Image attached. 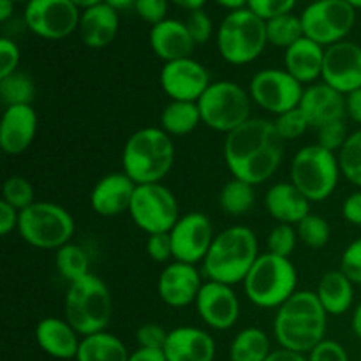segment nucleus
Instances as JSON below:
<instances>
[{
	"mask_svg": "<svg viewBox=\"0 0 361 361\" xmlns=\"http://www.w3.org/2000/svg\"><path fill=\"white\" fill-rule=\"evenodd\" d=\"M284 159V140L275 123L250 118L226 136L224 161L233 178L261 185L277 173Z\"/></svg>",
	"mask_w": 361,
	"mask_h": 361,
	"instance_id": "obj_1",
	"label": "nucleus"
},
{
	"mask_svg": "<svg viewBox=\"0 0 361 361\" xmlns=\"http://www.w3.org/2000/svg\"><path fill=\"white\" fill-rule=\"evenodd\" d=\"M328 328V312L321 305L316 291H296L277 309L274 337L282 349L309 355L323 342Z\"/></svg>",
	"mask_w": 361,
	"mask_h": 361,
	"instance_id": "obj_2",
	"label": "nucleus"
},
{
	"mask_svg": "<svg viewBox=\"0 0 361 361\" xmlns=\"http://www.w3.org/2000/svg\"><path fill=\"white\" fill-rule=\"evenodd\" d=\"M259 256L256 233L247 226H231L215 236L203 261V271L208 281L243 284Z\"/></svg>",
	"mask_w": 361,
	"mask_h": 361,
	"instance_id": "obj_3",
	"label": "nucleus"
},
{
	"mask_svg": "<svg viewBox=\"0 0 361 361\" xmlns=\"http://www.w3.org/2000/svg\"><path fill=\"white\" fill-rule=\"evenodd\" d=\"M175 164V143L161 127H143L129 136L122 150V171L136 185L162 183Z\"/></svg>",
	"mask_w": 361,
	"mask_h": 361,
	"instance_id": "obj_4",
	"label": "nucleus"
},
{
	"mask_svg": "<svg viewBox=\"0 0 361 361\" xmlns=\"http://www.w3.org/2000/svg\"><path fill=\"white\" fill-rule=\"evenodd\" d=\"M63 314L81 337L106 331L113 319V295L108 284L95 274L69 284Z\"/></svg>",
	"mask_w": 361,
	"mask_h": 361,
	"instance_id": "obj_5",
	"label": "nucleus"
},
{
	"mask_svg": "<svg viewBox=\"0 0 361 361\" xmlns=\"http://www.w3.org/2000/svg\"><path fill=\"white\" fill-rule=\"evenodd\" d=\"M243 291L259 309H279L298 291V271L289 257L264 252L247 274Z\"/></svg>",
	"mask_w": 361,
	"mask_h": 361,
	"instance_id": "obj_6",
	"label": "nucleus"
},
{
	"mask_svg": "<svg viewBox=\"0 0 361 361\" xmlns=\"http://www.w3.org/2000/svg\"><path fill=\"white\" fill-rule=\"evenodd\" d=\"M341 176L338 155L317 143L300 148L289 168V182L310 203L326 201L337 189Z\"/></svg>",
	"mask_w": 361,
	"mask_h": 361,
	"instance_id": "obj_7",
	"label": "nucleus"
},
{
	"mask_svg": "<svg viewBox=\"0 0 361 361\" xmlns=\"http://www.w3.org/2000/svg\"><path fill=\"white\" fill-rule=\"evenodd\" d=\"M268 44L267 21L250 9L231 11L217 30V49L231 66H247L259 59Z\"/></svg>",
	"mask_w": 361,
	"mask_h": 361,
	"instance_id": "obj_8",
	"label": "nucleus"
},
{
	"mask_svg": "<svg viewBox=\"0 0 361 361\" xmlns=\"http://www.w3.org/2000/svg\"><path fill=\"white\" fill-rule=\"evenodd\" d=\"M252 104L249 88H243L231 80L212 81L197 101L204 126L226 136L252 118Z\"/></svg>",
	"mask_w": 361,
	"mask_h": 361,
	"instance_id": "obj_9",
	"label": "nucleus"
},
{
	"mask_svg": "<svg viewBox=\"0 0 361 361\" xmlns=\"http://www.w3.org/2000/svg\"><path fill=\"white\" fill-rule=\"evenodd\" d=\"M74 217L60 204L51 201H35L20 212L18 229L21 240L42 250H59L74 235Z\"/></svg>",
	"mask_w": 361,
	"mask_h": 361,
	"instance_id": "obj_10",
	"label": "nucleus"
},
{
	"mask_svg": "<svg viewBox=\"0 0 361 361\" xmlns=\"http://www.w3.org/2000/svg\"><path fill=\"white\" fill-rule=\"evenodd\" d=\"M129 215L141 231L150 235L169 233L178 222V201L164 183H145L134 190Z\"/></svg>",
	"mask_w": 361,
	"mask_h": 361,
	"instance_id": "obj_11",
	"label": "nucleus"
},
{
	"mask_svg": "<svg viewBox=\"0 0 361 361\" xmlns=\"http://www.w3.org/2000/svg\"><path fill=\"white\" fill-rule=\"evenodd\" d=\"M305 37L323 48L345 41L356 23V9L345 0H321L305 7L302 13Z\"/></svg>",
	"mask_w": 361,
	"mask_h": 361,
	"instance_id": "obj_12",
	"label": "nucleus"
},
{
	"mask_svg": "<svg viewBox=\"0 0 361 361\" xmlns=\"http://www.w3.org/2000/svg\"><path fill=\"white\" fill-rule=\"evenodd\" d=\"M303 90V85L288 71L275 67L257 71L249 83V94L254 104L275 116L298 108Z\"/></svg>",
	"mask_w": 361,
	"mask_h": 361,
	"instance_id": "obj_13",
	"label": "nucleus"
},
{
	"mask_svg": "<svg viewBox=\"0 0 361 361\" xmlns=\"http://www.w3.org/2000/svg\"><path fill=\"white\" fill-rule=\"evenodd\" d=\"M80 7L73 0H30L25 7L28 30L46 41H62L80 27Z\"/></svg>",
	"mask_w": 361,
	"mask_h": 361,
	"instance_id": "obj_14",
	"label": "nucleus"
},
{
	"mask_svg": "<svg viewBox=\"0 0 361 361\" xmlns=\"http://www.w3.org/2000/svg\"><path fill=\"white\" fill-rule=\"evenodd\" d=\"M173 245V261L196 264L203 263L215 240L214 224L208 215L189 212L182 215L175 228L169 231Z\"/></svg>",
	"mask_w": 361,
	"mask_h": 361,
	"instance_id": "obj_15",
	"label": "nucleus"
},
{
	"mask_svg": "<svg viewBox=\"0 0 361 361\" xmlns=\"http://www.w3.org/2000/svg\"><path fill=\"white\" fill-rule=\"evenodd\" d=\"M161 88L171 101L197 102L212 85L210 73L203 63L189 59L166 62L161 69Z\"/></svg>",
	"mask_w": 361,
	"mask_h": 361,
	"instance_id": "obj_16",
	"label": "nucleus"
},
{
	"mask_svg": "<svg viewBox=\"0 0 361 361\" xmlns=\"http://www.w3.org/2000/svg\"><path fill=\"white\" fill-rule=\"evenodd\" d=\"M321 80L344 95L361 88V46L353 41L328 46Z\"/></svg>",
	"mask_w": 361,
	"mask_h": 361,
	"instance_id": "obj_17",
	"label": "nucleus"
},
{
	"mask_svg": "<svg viewBox=\"0 0 361 361\" xmlns=\"http://www.w3.org/2000/svg\"><path fill=\"white\" fill-rule=\"evenodd\" d=\"M194 305L201 321L212 330H229L240 319L238 296L233 286L222 284V282H204Z\"/></svg>",
	"mask_w": 361,
	"mask_h": 361,
	"instance_id": "obj_18",
	"label": "nucleus"
},
{
	"mask_svg": "<svg viewBox=\"0 0 361 361\" xmlns=\"http://www.w3.org/2000/svg\"><path fill=\"white\" fill-rule=\"evenodd\" d=\"M203 284V277L196 264L173 261L166 264L159 275L157 293L168 307L183 309L190 303H196Z\"/></svg>",
	"mask_w": 361,
	"mask_h": 361,
	"instance_id": "obj_19",
	"label": "nucleus"
},
{
	"mask_svg": "<svg viewBox=\"0 0 361 361\" xmlns=\"http://www.w3.org/2000/svg\"><path fill=\"white\" fill-rule=\"evenodd\" d=\"M37 134L34 106H9L0 118V148L6 155H21L32 147Z\"/></svg>",
	"mask_w": 361,
	"mask_h": 361,
	"instance_id": "obj_20",
	"label": "nucleus"
},
{
	"mask_svg": "<svg viewBox=\"0 0 361 361\" xmlns=\"http://www.w3.org/2000/svg\"><path fill=\"white\" fill-rule=\"evenodd\" d=\"M136 183L123 171L102 176L90 192V207L101 217H118L129 214Z\"/></svg>",
	"mask_w": 361,
	"mask_h": 361,
	"instance_id": "obj_21",
	"label": "nucleus"
},
{
	"mask_svg": "<svg viewBox=\"0 0 361 361\" xmlns=\"http://www.w3.org/2000/svg\"><path fill=\"white\" fill-rule=\"evenodd\" d=\"M300 109L305 113L310 127H321L345 118V95L326 83H312L303 90Z\"/></svg>",
	"mask_w": 361,
	"mask_h": 361,
	"instance_id": "obj_22",
	"label": "nucleus"
},
{
	"mask_svg": "<svg viewBox=\"0 0 361 361\" xmlns=\"http://www.w3.org/2000/svg\"><path fill=\"white\" fill-rule=\"evenodd\" d=\"M217 345L208 331L196 326H178L169 331L164 345L168 361H214Z\"/></svg>",
	"mask_w": 361,
	"mask_h": 361,
	"instance_id": "obj_23",
	"label": "nucleus"
},
{
	"mask_svg": "<svg viewBox=\"0 0 361 361\" xmlns=\"http://www.w3.org/2000/svg\"><path fill=\"white\" fill-rule=\"evenodd\" d=\"M148 42H150L152 51L159 59L164 60V63L173 62V60L189 59L196 48V42H194L187 25L183 21L171 20V18L150 28Z\"/></svg>",
	"mask_w": 361,
	"mask_h": 361,
	"instance_id": "obj_24",
	"label": "nucleus"
},
{
	"mask_svg": "<svg viewBox=\"0 0 361 361\" xmlns=\"http://www.w3.org/2000/svg\"><path fill=\"white\" fill-rule=\"evenodd\" d=\"M35 342L48 356L56 360H76L81 335L60 317H44L35 326Z\"/></svg>",
	"mask_w": 361,
	"mask_h": 361,
	"instance_id": "obj_25",
	"label": "nucleus"
},
{
	"mask_svg": "<svg viewBox=\"0 0 361 361\" xmlns=\"http://www.w3.org/2000/svg\"><path fill=\"white\" fill-rule=\"evenodd\" d=\"M118 27V13L102 2L83 9L78 32L85 46L92 49H102L115 41Z\"/></svg>",
	"mask_w": 361,
	"mask_h": 361,
	"instance_id": "obj_26",
	"label": "nucleus"
},
{
	"mask_svg": "<svg viewBox=\"0 0 361 361\" xmlns=\"http://www.w3.org/2000/svg\"><path fill=\"white\" fill-rule=\"evenodd\" d=\"M310 201L291 182H279L268 189L264 207L277 224L296 226L310 214Z\"/></svg>",
	"mask_w": 361,
	"mask_h": 361,
	"instance_id": "obj_27",
	"label": "nucleus"
},
{
	"mask_svg": "<svg viewBox=\"0 0 361 361\" xmlns=\"http://www.w3.org/2000/svg\"><path fill=\"white\" fill-rule=\"evenodd\" d=\"M324 49L309 37H302L284 53V69L302 85H312L323 74Z\"/></svg>",
	"mask_w": 361,
	"mask_h": 361,
	"instance_id": "obj_28",
	"label": "nucleus"
},
{
	"mask_svg": "<svg viewBox=\"0 0 361 361\" xmlns=\"http://www.w3.org/2000/svg\"><path fill=\"white\" fill-rule=\"evenodd\" d=\"M316 295L328 316H344L355 302V284L341 268L330 270L319 279Z\"/></svg>",
	"mask_w": 361,
	"mask_h": 361,
	"instance_id": "obj_29",
	"label": "nucleus"
},
{
	"mask_svg": "<svg viewBox=\"0 0 361 361\" xmlns=\"http://www.w3.org/2000/svg\"><path fill=\"white\" fill-rule=\"evenodd\" d=\"M126 344L109 331L88 335L81 338L76 361H129Z\"/></svg>",
	"mask_w": 361,
	"mask_h": 361,
	"instance_id": "obj_30",
	"label": "nucleus"
},
{
	"mask_svg": "<svg viewBox=\"0 0 361 361\" xmlns=\"http://www.w3.org/2000/svg\"><path fill=\"white\" fill-rule=\"evenodd\" d=\"M203 123L197 102L169 101L161 113V129L169 136H187Z\"/></svg>",
	"mask_w": 361,
	"mask_h": 361,
	"instance_id": "obj_31",
	"label": "nucleus"
},
{
	"mask_svg": "<svg viewBox=\"0 0 361 361\" xmlns=\"http://www.w3.org/2000/svg\"><path fill=\"white\" fill-rule=\"evenodd\" d=\"M271 353L270 338L261 328H243L233 338L229 348L231 361H267Z\"/></svg>",
	"mask_w": 361,
	"mask_h": 361,
	"instance_id": "obj_32",
	"label": "nucleus"
},
{
	"mask_svg": "<svg viewBox=\"0 0 361 361\" xmlns=\"http://www.w3.org/2000/svg\"><path fill=\"white\" fill-rule=\"evenodd\" d=\"M256 201V190L254 185L243 182V180L231 178L222 185L219 192V204L222 212L233 217H242L247 215L254 207Z\"/></svg>",
	"mask_w": 361,
	"mask_h": 361,
	"instance_id": "obj_33",
	"label": "nucleus"
},
{
	"mask_svg": "<svg viewBox=\"0 0 361 361\" xmlns=\"http://www.w3.org/2000/svg\"><path fill=\"white\" fill-rule=\"evenodd\" d=\"M55 267L60 277L66 279L69 284L92 274L90 257H88L87 250L73 242L66 243L59 250H55Z\"/></svg>",
	"mask_w": 361,
	"mask_h": 361,
	"instance_id": "obj_34",
	"label": "nucleus"
},
{
	"mask_svg": "<svg viewBox=\"0 0 361 361\" xmlns=\"http://www.w3.org/2000/svg\"><path fill=\"white\" fill-rule=\"evenodd\" d=\"M35 97V83L27 73L9 74L0 78V99L6 108L9 106H25L32 104Z\"/></svg>",
	"mask_w": 361,
	"mask_h": 361,
	"instance_id": "obj_35",
	"label": "nucleus"
},
{
	"mask_svg": "<svg viewBox=\"0 0 361 361\" xmlns=\"http://www.w3.org/2000/svg\"><path fill=\"white\" fill-rule=\"evenodd\" d=\"M267 37L268 44H274L277 48L288 49L289 46L295 44L302 37L303 34V25L302 18L296 14H282V16L274 18V20L267 21Z\"/></svg>",
	"mask_w": 361,
	"mask_h": 361,
	"instance_id": "obj_36",
	"label": "nucleus"
},
{
	"mask_svg": "<svg viewBox=\"0 0 361 361\" xmlns=\"http://www.w3.org/2000/svg\"><path fill=\"white\" fill-rule=\"evenodd\" d=\"M337 155L342 176L361 189V127L349 134L348 141Z\"/></svg>",
	"mask_w": 361,
	"mask_h": 361,
	"instance_id": "obj_37",
	"label": "nucleus"
},
{
	"mask_svg": "<svg viewBox=\"0 0 361 361\" xmlns=\"http://www.w3.org/2000/svg\"><path fill=\"white\" fill-rule=\"evenodd\" d=\"M296 233L300 242L309 249H323L331 238V228L326 219L312 212L296 224Z\"/></svg>",
	"mask_w": 361,
	"mask_h": 361,
	"instance_id": "obj_38",
	"label": "nucleus"
},
{
	"mask_svg": "<svg viewBox=\"0 0 361 361\" xmlns=\"http://www.w3.org/2000/svg\"><path fill=\"white\" fill-rule=\"evenodd\" d=\"M2 201L16 208L18 212H23L25 208L35 203L34 187H32V183L25 176H9L4 182Z\"/></svg>",
	"mask_w": 361,
	"mask_h": 361,
	"instance_id": "obj_39",
	"label": "nucleus"
},
{
	"mask_svg": "<svg viewBox=\"0 0 361 361\" xmlns=\"http://www.w3.org/2000/svg\"><path fill=\"white\" fill-rule=\"evenodd\" d=\"M296 242H298L296 226L275 224L267 240L268 252L281 257H291V254L296 249Z\"/></svg>",
	"mask_w": 361,
	"mask_h": 361,
	"instance_id": "obj_40",
	"label": "nucleus"
},
{
	"mask_svg": "<svg viewBox=\"0 0 361 361\" xmlns=\"http://www.w3.org/2000/svg\"><path fill=\"white\" fill-rule=\"evenodd\" d=\"M274 123L279 136L284 141L298 140V137H302L310 127V122L307 120L305 113L300 108L289 109V111L282 113V115H279L277 118H275Z\"/></svg>",
	"mask_w": 361,
	"mask_h": 361,
	"instance_id": "obj_41",
	"label": "nucleus"
},
{
	"mask_svg": "<svg viewBox=\"0 0 361 361\" xmlns=\"http://www.w3.org/2000/svg\"><path fill=\"white\" fill-rule=\"evenodd\" d=\"M349 134L351 133L345 126V118L335 120V122L326 123V126L317 127V145L334 152V154H338L345 145V141H348Z\"/></svg>",
	"mask_w": 361,
	"mask_h": 361,
	"instance_id": "obj_42",
	"label": "nucleus"
},
{
	"mask_svg": "<svg viewBox=\"0 0 361 361\" xmlns=\"http://www.w3.org/2000/svg\"><path fill=\"white\" fill-rule=\"evenodd\" d=\"M296 6V0H249L247 9L252 11L261 20L268 21L282 14L293 13Z\"/></svg>",
	"mask_w": 361,
	"mask_h": 361,
	"instance_id": "obj_43",
	"label": "nucleus"
},
{
	"mask_svg": "<svg viewBox=\"0 0 361 361\" xmlns=\"http://www.w3.org/2000/svg\"><path fill=\"white\" fill-rule=\"evenodd\" d=\"M169 331H166L161 324L147 323L141 324L136 330V342L137 348L145 349H161L164 351V345L168 342Z\"/></svg>",
	"mask_w": 361,
	"mask_h": 361,
	"instance_id": "obj_44",
	"label": "nucleus"
},
{
	"mask_svg": "<svg viewBox=\"0 0 361 361\" xmlns=\"http://www.w3.org/2000/svg\"><path fill=\"white\" fill-rule=\"evenodd\" d=\"M341 270L353 284L361 286V238L349 243L341 257Z\"/></svg>",
	"mask_w": 361,
	"mask_h": 361,
	"instance_id": "obj_45",
	"label": "nucleus"
},
{
	"mask_svg": "<svg viewBox=\"0 0 361 361\" xmlns=\"http://www.w3.org/2000/svg\"><path fill=\"white\" fill-rule=\"evenodd\" d=\"M185 25L187 28H189L196 46L207 44V42L210 41L212 34H214V23H212L210 16H208L203 9L190 13L189 18H187Z\"/></svg>",
	"mask_w": 361,
	"mask_h": 361,
	"instance_id": "obj_46",
	"label": "nucleus"
},
{
	"mask_svg": "<svg viewBox=\"0 0 361 361\" xmlns=\"http://www.w3.org/2000/svg\"><path fill=\"white\" fill-rule=\"evenodd\" d=\"M168 6L169 0H136L134 11L141 20L154 27V25L168 20Z\"/></svg>",
	"mask_w": 361,
	"mask_h": 361,
	"instance_id": "obj_47",
	"label": "nucleus"
},
{
	"mask_svg": "<svg viewBox=\"0 0 361 361\" xmlns=\"http://www.w3.org/2000/svg\"><path fill=\"white\" fill-rule=\"evenodd\" d=\"M147 254L155 263H168L173 259V245L169 233L150 235L147 240Z\"/></svg>",
	"mask_w": 361,
	"mask_h": 361,
	"instance_id": "obj_48",
	"label": "nucleus"
},
{
	"mask_svg": "<svg viewBox=\"0 0 361 361\" xmlns=\"http://www.w3.org/2000/svg\"><path fill=\"white\" fill-rule=\"evenodd\" d=\"M309 361H349L348 351L337 341L324 338L307 356Z\"/></svg>",
	"mask_w": 361,
	"mask_h": 361,
	"instance_id": "obj_49",
	"label": "nucleus"
},
{
	"mask_svg": "<svg viewBox=\"0 0 361 361\" xmlns=\"http://www.w3.org/2000/svg\"><path fill=\"white\" fill-rule=\"evenodd\" d=\"M20 59L21 53L16 42L7 37L0 39V78L16 73Z\"/></svg>",
	"mask_w": 361,
	"mask_h": 361,
	"instance_id": "obj_50",
	"label": "nucleus"
},
{
	"mask_svg": "<svg viewBox=\"0 0 361 361\" xmlns=\"http://www.w3.org/2000/svg\"><path fill=\"white\" fill-rule=\"evenodd\" d=\"M342 217L345 222L361 228V189L349 194L342 203Z\"/></svg>",
	"mask_w": 361,
	"mask_h": 361,
	"instance_id": "obj_51",
	"label": "nucleus"
},
{
	"mask_svg": "<svg viewBox=\"0 0 361 361\" xmlns=\"http://www.w3.org/2000/svg\"><path fill=\"white\" fill-rule=\"evenodd\" d=\"M18 222H20V212L6 201H0V235L7 236L18 229Z\"/></svg>",
	"mask_w": 361,
	"mask_h": 361,
	"instance_id": "obj_52",
	"label": "nucleus"
},
{
	"mask_svg": "<svg viewBox=\"0 0 361 361\" xmlns=\"http://www.w3.org/2000/svg\"><path fill=\"white\" fill-rule=\"evenodd\" d=\"M345 116L361 126V88L345 95Z\"/></svg>",
	"mask_w": 361,
	"mask_h": 361,
	"instance_id": "obj_53",
	"label": "nucleus"
},
{
	"mask_svg": "<svg viewBox=\"0 0 361 361\" xmlns=\"http://www.w3.org/2000/svg\"><path fill=\"white\" fill-rule=\"evenodd\" d=\"M129 361H168V360H166L164 351H161V349L137 348L136 351L130 353Z\"/></svg>",
	"mask_w": 361,
	"mask_h": 361,
	"instance_id": "obj_54",
	"label": "nucleus"
},
{
	"mask_svg": "<svg viewBox=\"0 0 361 361\" xmlns=\"http://www.w3.org/2000/svg\"><path fill=\"white\" fill-rule=\"evenodd\" d=\"M267 361H309L305 355H300V353L289 351V349H277V351H271Z\"/></svg>",
	"mask_w": 361,
	"mask_h": 361,
	"instance_id": "obj_55",
	"label": "nucleus"
},
{
	"mask_svg": "<svg viewBox=\"0 0 361 361\" xmlns=\"http://www.w3.org/2000/svg\"><path fill=\"white\" fill-rule=\"evenodd\" d=\"M173 2L175 6L182 7V9L189 11V13H194V11H200L203 9V6L207 4V0H169Z\"/></svg>",
	"mask_w": 361,
	"mask_h": 361,
	"instance_id": "obj_56",
	"label": "nucleus"
},
{
	"mask_svg": "<svg viewBox=\"0 0 361 361\" xmlns=\"http://www.w3.org/2000/svg\"><path fill=\"white\" fill-rule=\"evenodd\" d=\"M215 2L221 7H224V9H229V13H231V11L245 9L249 0H215Z\"/></svg>",
	"mask_w": 361,
	"mask_h": 361,
	"instance_id": "obj_57",
	"label": "nucleus"
},
{
	"mask_svg": "<svg viewBox=\"0 0 361 361\" xmlns=\"http://www.w3.org/2000/svg\"><path fill=\"white\" fill-rule=\"evenodd\" d=\"M351 328H353V334H355L361 341V302L355 307V310H353Z\"/></svg>",
	"mask_w": 361,
	"mask_h": 361,
	"instance_id": "obj_58",
	"label": "nucleus"
},
{
	"mask_svg": "<svg viewBox=\"0 0 361 361\" xmlns=\"http://www.w3.org/2000/svg\"><path fill=\"white\" fill-rule=\"evenodd\" d=\"M109 7L118 13V11H127V9H134L136 6V0H104Z\"/></svg>",
	"mask_w": 361,
	"mask_h": 361,
	"instance_id": "obj_59",
	"label": "nucleus"
},
{
	"mask_svg": "<svg viewBox=\"0 0 361 361\" xmlns=\"http://www.w3.org/2000/svg\"><path fill=\"white\" fill-rule=\"evenodd\" d=\"M14 4L13 0H0V21H7L14 13Z\"/></svg>",
	"mask_w": 361,
	"mask_h": 361,
	"instance_id": "obj_60",
	"label": "nucleus"
},
{
	"mask_svg": "<svg viewBox=\"0 0 361 361\" xmlns=\"http://www.w3.org/2000/svg\"><path fill=\"white\" fill-rule=\"evenodd\" d=\"M74 4H76L78 7H81V9H88V7L92 6H97V4H102L104 0H73Z\"/></svg>",
	"mask_w": 361,
	"mask_h": 361,
	"instance_id": "obj_61",
	"label": "nucleus"
},
{
	"mask_svg": "<svg viewBox=\"0 0 361 361\" xmlns=\"http://www.w3.org/2000/svg\"><path fill=\"white\" fill-rule=\"evenodd\" d=\"M345 2L355 7V9H361V0H345Z\"/></svg>",
	"mask_w": 361,
	"mask_h": 361,
	"instance_id": "obj_62",
	"label": "nucleus"
},
{
	"mask_svg": "<svg viewBox=\"0 0 361 361\" xmlns=\"http://www.w3.org/2000/svg\"><path fill=\"white\" fill-rule=\"evenodd\" d=\"M13 2H30V0H13Z\"/></svg>",
	"mask_w": 361,
	"mask_h": 361,
	"instance_id": "obj_63",
	"label": "nucleus"
},
{
	"mask_svg": "<svg viewBox=\"0 0 361 361\" xmlns=\"http://www.w3.org/2000/svg\"><path fill=\"white\" fill-rule=\"evenodd\" d=\"M314 2H321V0H310V4H314Z\"/></svg>",
	"mask_w": 361,
	"mask_h": 361,
	"instance_id": "obj_64",
	"label": "nucleus"
}]
</instances>
